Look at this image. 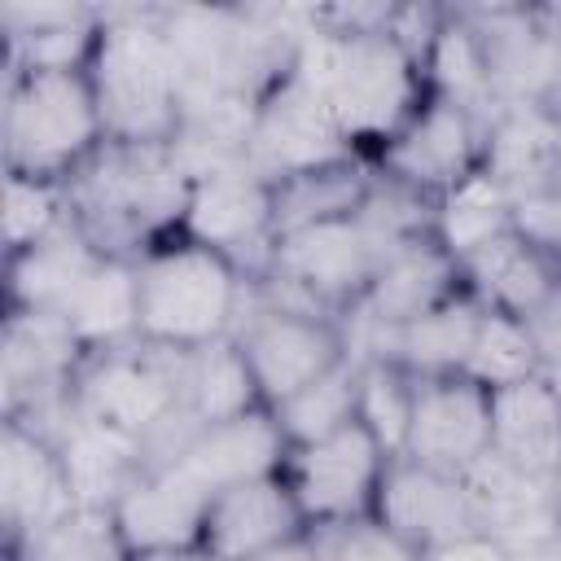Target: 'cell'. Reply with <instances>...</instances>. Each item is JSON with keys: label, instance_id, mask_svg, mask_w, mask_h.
Returning <instances> with one entry per match:
<instances>
[{"label": "cell", "instance_id": "6da1fadb", "mask_svg": "<svg viewBox=\"0 0 561 561\" xmlns=\"http://www.w3.org/2000/svg\"><path fill=\"white\" fill-rule=\"evenodd\" d=\"M298 39V70L324 96L342 140L373 158L430 96L421 53L394 31V4L316 9Z\"/></svg>", "mask_w": 561, "mask_h": 561}, {"label": "cell", "instance_id": "7a4b0ae2", "mask_svg": "<svg viewBox=\"0 0 561 561\" xmlns=\"http://www.w3.org/2000/svg\"><path fill=\"white\" fill-rule=\"evenodd\" d=\"M105 136L114 145H175L184 131L188 75L158 9H101L88 57Z\"/></svg>", "mask_w": 561, "mask_h": 561}, {"label": "cell", "instance_id": "3957f363", "mask_svg": "<svg viewBox=\"0 0 561 561\" xmlns=\"http://www.w3.org/2000/svg\"><path fill=\"white\" fill-rule=\"evenodd\" d=\"M193 167L180 145H114L66 184L70 219L101 254L136 259L158 237H171L184 210Z\"/></svg>", "mask_w": 561, "mask_h": 561}, {"label": "cell", "instance_id": "277c9868", "mask_svg": "<svg viewBox=\"0 0 561 561\" xmlns=\"http://www.w3.org/2000/svg\"><path fill=\"white\" fill-rule=\"evenodd\" d=\"M136 333L158 351H202L237 333L250 276L180 232L158 237L136 259Z\"/></svg>", "mask_w": 561, "mask_h": 561}, {"label": "cell", "instance_id": "5b68a950", "mask_svg": "<svg viewBox=\"0 0 561 561\" xmlns=\"http://www.w3.org/2000/svg\"><path fill=\"white\" fill-rule=\"evenodd\" d=\"M0 140L9 175L70 184L110 140L88 66L4 70Z\"/></svg>", "mask_w": 561, "mask_h": 561}, {"label": "cell", "instance_id": "8992f818", "mask_svg": "<svg viewBox=\"0 0 561 561\" xmlns=\"http://www.w3.org/2000/svg\"><path fill=\"white\" fill-rule=\"evenodd\" d=\"M394 245L403 241L390 237L381 224H373L359 206L355 215L324 219V224L276 237L267 272L254 280V289L272 302L320 311L346 324L368 298Z\"/></svg>", "mask_w": 561, "mask_h": 561}, {"label": "cell", "instance_id": "52a82bcc", "mask_svg": "<svg viewBox=\"0 0 561 561\" xmlns=\"http://www.w3.org/2000/svg\"><path fill=\"white\" fill-rule=\"evenodd\" d=\"M70 412L136 438L149 460H167L193 434L180 390V355L149 342L92 351L70 377Z\"/></svg>", "mask_w": 561, "mask_h": 561}, {"label": "cell", "instance_id": "ba28073f", "mask_svg": "<svg viewBox=\"0 0 561 561\" xmlns=\"http://www.w3.org/2000/svg\"><path fill=\"white\" fill-rule=\"evenodd\" d=\"M232 342L250 368V381L263 408H280L285 399L316 386L320 377H329L355 355L342 320L272 302L254 289V280H250V302L241 311Z\"/></svg>", "mask_w": 561, "mask_h": 561}, {"label": "cell", "instance_id": "9c48e42d", "mask_svg": "<svg viewBox=\"0 0 561 561\" xmlns=\"http://www.w3.org/2000/svg\"><path fill=\"white\" fill-rule=\"evenodd\" d=\"M390 460L394 456L355 416L351 425H342L324 438L289 443V451L280 460V478H285L307 530H329V526L373 517Z\"/></svg>", "mask_w": 561, "mask_h": 561}, {"label": "cell", "instance_id": "30bf717a", "mask_svg": "<svg viewBox=\"0 0 561 561\" xmlns=\"http://www.w3.org/2000/svg\"><path fill=\"white\" fill-rule=\"evenodd\" d=\"M368 162L381 180L434 206L456 184L486 171V114L430 92L421 110Z\"/></svg>", "mask_w": 561, "mask_h": 561}, {"label": "cell", "instance_id": "8fae6325", "mask_svg": "<svg viewBox=\"0 0 561 561\" xmlns=\"http://www.w3.org/2000/svg\"><path fill=\"white\" fill-rule=\"evenodd\" d=\"M175 232L197 245H210L215 254L232 259L250 280H259L276 245L272 180H263L245 162L193 167Z\"/></svg>", "mask_w": 561, "mask_h": 561}, {"label": "cell", "instance_id": "7c38bea8", "mask_svg": "<svg viewBox=\"0 0 561 561\" xmlns=\"http://www.w3.org/2000/svg\"><path fill=\"white\" fill-rule=\"evenodd\" d=\"M241 158L263 180H285V175H298V171H311L324 162H342V158H359V153L342 140L324 96L294 61L254 101Z\"/></svg>", "mask_w": 561, "mask_h": 561}, {"label": "cell", "instance_id": "4fadbf2b", "mask_svg": "<svg viewBox=\"0 0 561 561\" xmlns=\"http://www.w3.org/2000/svg\"><path fill=\"white\" fill-rule=\"evenodd\" d=\"M206 504L210 491L193 473H184L175 460H149L110 500L105 517L127 561H149V557L202 548Z\"/></svg>", "mask_w": 561, "mask_h": 561}, {"label": "cell", "instance_id": "5bb4252c", "mask_svg": "<svg viewBox=\"0 0 561 561\" xmlns=\"http://www.w3.org/2000/svg\"><path fill=\"white\" fill-rule=\"evenodd\" d=\"M0 513L9 552H26L48 530H57L70 513H79V500L70 491L57 438L44 425L4 416L0 438Z\"/></svg>", "mask_w": 561, "mask_h": 561}, {"label": "cell", "instance_id": "9a60e30c", "mask_svg": "<svg viewBox=\"0 0 561 561\" xmlns=\"http://www.w3.org/2000/svg\"><path fill=\"white\" fill-rule=\"evenodd\" d=\"M491 451V390L465 373L416 377L403 451L443 473H469Z\"/></svg>", "mask_w": 561, "mask_h": 561}, {"label": "cell", "instance_id": "2e32d148", "mask_svg": "<svg viewBox=\"0 0 561 561\" xmlns=\"http://www.w3.org/2000/svg\"><path fill=\"white\" fill-rule=\"evenodd\" d=\"M373 517L386 530H394L399 539H408L416 552L430 548V543L482 530V517L473 508V495H469L465 478L430 469V465L408 460V456L390 460Z\"/></svg>", "mask_w": 561, "mask_h": 561}, {"label": "cell", "instance_id": "e0dca14e", "mask_svg": "<svg viewBox=\"0 0 561 561\" xmlns=\"http://www.w3.org/2000/svg\"><path fill=\"white\" fill-rule=\"evenodd\" d=\"M298 535H307V522L276 469L210 495L202 522V552H210L215 561H254Z\"/></svg>", "mask_w": 561, "mask_h": 561}, {"label": "cell", "instance_id": "ac0fdd59", "mask_svg": "<svg viewBox=\"0 0 561 561\" xmlns=\"http://www.w3.org/2000/svg\"><path fill=\"white\" fill-rule=\"evenodd\" d=\"M451 294H460V267H456V259L430 232L408 237L403 245H394V254L386 259V267L373 280L368 298L346 320L351 346L364 333H381V329H394V324H408V320L425 316L430 307L447 302Z\"/></svg>", "mask_w": 561, "mask_h": 561}, {"label": "cell", "instance_id": "d6986e66", "mask_svg": "<svg viewBox=\"0 0 561 561\" xmlns=\"http://www.w3.org/2000/svg\"><path fill=\"white\" fill-rule=\"evenodd\" d=\"M456 267L473 302H482L486 311L517 316V320H530L548 302V294L561 285V263L517 224L482 241L478 250H469Z\"/></svg>", "mask_w": 561, "mask_h": 561}, {"label": "cell", "instance_id": "ffe728a7", "mask_svg": "<svg viewBox=\"0 0 561 561\" xmlns=\"http://www.w3.org/2000/svg\"><path fill=\"white\" fill-rule=\"evenodd\" d=\"M491 456L526 478L552 482L561 469V390L552 373L491 390Z\"/></svg>", "mask_w": 561, "mask_h": 561}, {"label": "cell", "instance_id": "44dd1931", "mask_svg": "<svg viewBox=\"0 0 561 561\" xmlns=\"http://www.w3.org/2000/svg\"><path fill=\"white\" fill-rule=\"evenodd\" d=\"M285 451H289V443H285L272 408H254V412H241V416H228L215 425H197L180 443V451L167 460H175L184 473H193L215 495L232 482L276 473Z\"/></svg>", "mask_w": 561, "mask_h": 561}, {"label": "cell", "instance_id": "7402d4cb", "mask_svg": "<svg viewBox=\"0 0 561 561\" xmlns=\"http://www.w3.org/2000/svg\"><path fill=\"white\" fill-rule=\"evenodd\" d=\"M478 320H482V302H473L460 285V294H451L447 302L430 307L425 316H416L408 324L364 333L351 351L355 355H386V359L403 364L412 377H447V373H465Z\"/></svg>", "mask_w": 561, "mask_h": 561}, {"label": "cell", "instance_id": "603a6c76", "mask_svg": "<svg viewBox=\"0 0 561 561\" xmlns=\"http://www.w3.org/2000/svg\"><path fill=\"white\" fill-rule=\"evenodd\" d=\"M486 171L517 197L561 184V105H495L486 114Z\"/></svg>", "mask_w": 561, "mask_h": 561}, {"label": "cell", "instance_id": "cb8c5ba5", "mask_svg": "<svg viewBox=\"0 0 561 561\" xmlns=\"http://www.w3.org/2000/svg\"><path fill=\"white\" fill-rule=\"evenodd\" d=\"M57 320L70 329L83 355L140 342L136 333V263L123 254H96L66 302L57 307Z\"/></svg>", "mask_w": 561, "mask_h": 561}, {"label": "cell", "instance_id": "d4e9b609", "mask_svg": "<svg viewBox=\"0 0 561 561\" xmlns=\"http://www.w3.org/2000/svg\"><path fill=\"white\" fill-rule=\"evenodd\" d=\"M48 434L57 438V451H61V465H66V478H70L79 508L105 513L110 500L149 465V451L136 438H123L105 425L75 416V412H66Z\"/></svg>", "mask_w": 561, "mask_h": 561}, {"label": "cell", "instance_id": "484cf974", "mask_svg": "<svg viewBox=\"0 0 561 561\" xmlns=\"http://www.w3.org/2000/svg\"><path fill=\"white\" fill-rule=\"evenodd\" d=\"M368 188H373L368 158H342V162H324V167L272 180L276 237L311 228V224H324V219L355 215L368 202Z\"/></svg>", "mask_w": 561, "mask_h": 561}, {"label": "cell", "instance_id": "4316f807", "mask_svg": "<svg viewBox=\"0 0 561 561\" xmlns=\"http://www.w3.org/2000/svg\"><path fill=\"white\" fill-rule=\"evenodd\" d=\"M425 83L434 96L460 101L469 110L491 114L495 96H491V61H486V44L478 22L469 18V9H443L438 26L425 44Z\"/></svg>", "mask_w": 561, "mask_h": 561}, {"label": "cell", "instance_id": "83f0119b", "mask_svg": "<svg viewBox=\"0 0 561 561\" xmlns=\"http://www.w3.org/2000/svg\"><path fill=\"white\" fill-rule=\"evenodd\" d=\"M180 390H184V416L193 430L263 408V399L250 381V368H245L232 337L180 355Z\"/></svg>", "mask_w": 561, "mask_h": 561}, {"label": "cell", "instance_id": "f1b7e54d", "mask_svg": "<svg viewBox=\"0 0 561 561\" xmlns=\"http://www.w3.org/2000/svg\"><path fill=\"white\" fill-rule=\"evenodd\" d=\"M513 224H517V193L504 180H495L491 171H478L465 184H456L447 197L434 202L430 237L460 263L469 250H478L482 241L500 237Z\"/></svg>", "mask_w": 561, "mask_h": 561}, {"label": "cell", "instance_id": "f546056e", "mask_svg": "<svg viewBox=\"0 0 561 561\" xmlns=\"http://www.w3.org/2000/svg\"><path fill=\"white\" fill-rule=\"evenodd\" d=\"M535 373H548V368H543V355H539L526 320L482 307V320H478V333H473V346L465 359V377L478 381L482 390H500V386L526 381Z\"/></svg>", "mask_w": 561, "mask_h": 561}, {"label": "cell", "instance_id": "4dcf8cb0", "mask_svg": "<svg viewBox=\"0 0 561 561\" xmlns=\"http://www.w3.org/2000/svg\"><path fill=\"white\" fill-rule=\"evenodd\" d=\"M355 403H359V355H351L342 368H333L316 386H307L294 399H285L280 408H272V416H276L285 443H311V438H324V434L351 425Z\"/></svg>", "mask_w": 561, "mask_h": 561}, {"label": "cell", "instance_id": "1f68e13d", "mask_svg": "<svg viewBox=\"0 0 561 561\" xmlns=\"http://www.w3.org/2000/svg\"><path fill=\"white\" fill-rule=\"evenodd\" d=\"M412 390L416 377L386 359V355H359V403L355 416L377 434V443L399 456L403 438H408V416H412Z\"/></svg>", "mask_w": 561, "mask_h": 561}, {"label": "cell", "instance_id": "d6a6232c", "mask_svg": "<svg viewBox=\"0 0 561 561\" xmlns=\"http://www.w3.org/2000/svg\"><path fill=\"white\" fill-rule=\"evenodd\" d=\"M70 224V193L53 180L9 175L4 171V259L35 250Z\"/></svg>", "mask_w": 561, "mask_h": 561}, {"label": "cell", "instance_id": "836d02e7", "mask_svg": "<svg viewBox=\"0 0 561 561\" xmlns=\"http://www.w3.org/2000/svg\"><path fill=\"white\" fill-rule=\"evenodd\" d=\"M311 539L320 548V561H421V552L394 530H386L377 517L311 530Z\"/></svg>", "mask_w": 561, "mask_h": 561}, {"label": "cell", "instance_id": "e575fe53", "mask_svg": "<svg viewBox=\"0 0 561 561\" xmlns=\"http://www.w3.org/2000/svg\"><path fill=\"white\" fill-rule=\"evenodd\" d=\"M517 228L530 232V237L561 263V184L522 193V197H517Z\"/></svg>", "mask_w": 561, "mask_h": 561}, {"label": "cell", "instance_id": "d590c367", "mask_svg": "<svg viewBox=\"0 0 561 561\" xmlns=\"http://www.w3.org/2000/svg\"><path fill=\"white\" fill-rule=\"evenodd\" d=\"M421 561H513V552L491 530H473V535H456L421 548Z\"/></svg>", "mask_w": 561, "mask_h": 561}, {"label": "cell", "instance_id": "8d00e7d4", "mask_svg": "<svg viewBox=\"0 0 561 561\" xmlns=\"http://www.w3.org/2000/svg\"><path fill=\"white\" fill-rule=\"evenodd\" d=\"M539 355H543V368H561V285L548 294V302L526 320Z\"/></svg>", "mask_w": 561, "mask_h": 561}, {"label": "cell", "instance_id": "74e56055", "mask_svg": "<svg viewBox=\"0 0 561 561\" xmlns=\"http://www.w3.org/2000/svg\"><path fill=\"white\" fill-rule=\"evenodd\" d=\"M254 561H320V548H316V539L307 530V535H298V539H289V543H280V548H272V552H263Z\"/></svg>", "mask_w": 561, "mask_h": 561}, {"label": "cell", "instance_id": "f35d334b", "mask_svg": "<svg viewBox=\"0 0 561 561\" xmlns=\"http://www.w3.org/2000/svg\"><path fill=\"white\" fill-rule=\"evenodd\" d=\"M513 561H561V526L526 548H513Z\"/></svg>", "mask_w": 561, "mask_h": 561}, {"label": "cell", "instance_id": "ab89813d", "mask_svg": "<svg viewBox=\"0 0 561 561\" xmlns=\"http://www.w3.org/2000/svg\"><path fill=\"white\" fill-rule=\"evenodd\" d=\"M149 561H215V557L202 548H188V552H167V557H149Z\"/></svg>", "mask_w": 561, "mask_h": 561}, {"label": "cell", "instance_id": "60d3db41", "mask_svg": "<svg viewBox=\"0 0 561 561\" xmlns=\"http://www.w3.org/2000/svg\"><path fill=\"white\" fill-rule=\"evenodd\" d=\"M552 495H557V508H561V469H557V478H552Z\"/></svg>", "mask_w": 561, "mask_h": 561}, {"label": "cell", "instance_id": "b9f144b4", "mask_svg": "<svg viewBox=\"0 0 561 561\" xmlns=\"http://www.w3.org/2000/svg\"><path fill=\"white\" fill-rule=\"evenodd\" d=\"M552 373V381H557V390H561V368H548Z\"/></svg>", "mask_w": 561, "mask_h": 561}]
</instances>
